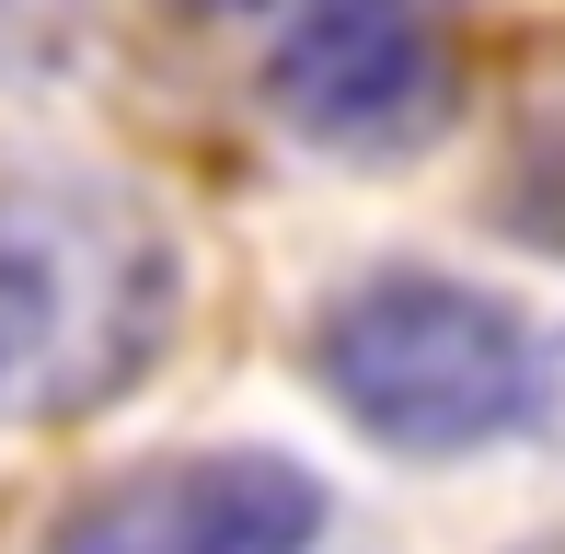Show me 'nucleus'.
I'll list each match as a JSON object with an SVG mask.
<instances>
[{
	"mask_svg": "<svg viewBox=\"0 0 565 554\" xmlns=\"http://www.w3.org/2000/svg\"><path fill=\"white\" fill-rule=\"evenodd\" d=\"M185 323V255L127 185L23 173L0 185V427L116 405Z\"/></svg>",
	"mask_w": 565,
	"mask_h": 554,
	"instance_id": "nucleus-1",
	"label": "nucleus"
},
{
	"mask_svg": "<svg viewBox=\"0 0 565 554\" xmlns=\"http://www.w3.org/2000/svg\"><path fill=\"white\" fill-rule=\"evenodd\" d=\"M312 370L381 450L450 462V450H484L531 416L543 347L508 300L461 289V277H370L323 312Z\"/></svg>",
	"mask_w": 565,
	"mask_h": 554,
	"instance_id": "nucleus-2",
	"label": "nucleus"
},
{
	"mask_svg": "<svg viewBox=\"0 0 565 554\" xmlns=\"http://www.w3.org/2000/svg\"><path fill=\"white\" fill-rule=\"evenodd\" d=\"M266 105L312 150H358V162L427 150L461 105L450 0H300L266 46Z\"/></svg>",
	"mask_w": 565,
	"mask_h": 554,
	"instance_id": "nucleus-3",
	"label": "nucleus"
},
{
	"mask_svg": "<svg viewBox=\"0 0 565 554\" xmlns=\"http://www.w3.org/2000/svg\"><path fill=\"white\" fill-rule=\"evenodd\" d=\"M312 543H323V486L277 450L139 462L46 532V554H312Z\"/></svg>",
	"mask_w": 565,
	"mask_h": 554,
	"instance_id": "nucleus-4",
	"label": "nucleus"
},
{
	"mask_svg": "<svg viewBox=\"0 0 565 554\" xmlns=\"http://www.w3.org/2000/svg\"><path fill=\"white\" fill-rule=\"evenodd\" d=\"M531 416L565 439V347H543V382H531Z\"/></svg>",
	"mask_w": 565,
	"mask_h": 554,
	"instance_id": "nucleus-5",
	"label": "nucleus"
},
{
	"mask_svg": "<svg viewBox=\"0 0 565 554\" xmlns=\"http://www.w3.org/2000/svg\"><path fill=\"white\" fill-rule=\"evenodd\" d=\"M162 12H185V23H243V12H277V0H162Z\"/></svg>",
	"mask_w": 565,
	"mask_h": 554,
	"instance_id": "nucleus-6",
	"label": "nucleus"
}]
</instances>
